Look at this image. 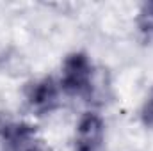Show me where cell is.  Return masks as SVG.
Segmentation results:
<instances>
[{"label":"cell","instance_id":"cell-5","mask_svg":"<svg viewBox=\"0 0 153 151\" xmlns=\"http://www.w3.org/2000/svg\"><path fill=\"white\" fill-rule=\"evenodd\" d=\"M135 27L144 39L148 41L153 39V2L141 4L137 16H135Z\"/></svg>","mask_w":153,"mask_h":151},{"label":"cell","instance_id":"cell-6","mask_svg":"<svg viewBox=\"0 0 153 151\" xmlns=\"http://www.w3.org/2000/svg\"><path fill=\"white\" fill-rule=\"evenodd\" d=\"M139 121L144 128H150L153 130V85L148 89L143 103H141V109H139Z\"/></svg>","mask_w":153,"mask_h":151},{"label":"cell","instance_id":"cell-3","mask_svg":"<svg viewBox=\"0 0 153 151\" xmlns=\"http://www.w3.org/2000/svg\"><path fill=\"white\" fill-rule=\"evenodd\" d=\"M0 141L4 151H46L36 126L25 121L4 123L0 128Z\"/></svg>","mask_w":153,"mask_h":151},{"label":"cell","instance_id":"cell-4","mask_svg":"<svg viewBox=\"0 0 153 151\" xmlns=\"http://www.w3.org/2000/svg\"><path fill=\"white\" fill-rule=\"evenodd\" d=\"M105 144V121L96 112H84L75 124L73 151H102Z\"/></svg>","mask_w":153,"mask_h":151},{"label":"cell","instance_id":"cell-2","mask_svg":"<svg viewBox=\"0 0 153 151\" xmlns=\"http://www.w3.org/2000/svg\"><path fill=\"white\" fill-rule=\"evenodd\" d=\"M61 85L52 76L30 80L23 89V98L29 110L36 115H48L61 105Z\"/></svg>","mask_w":153,"mask_h":151},{"label":"cell","instance_id":"cell-1","mask_svg":"<svg viewBox=\"0 0 153 151\" xmlns=\"http://www.w3.org/2000/svg\"><path fill=\"white\" fill-rule=\"evenodd\" d=\"M61 89L70 96H89L94 89V64L85 52H71L61 66Z\"/></svg>","mask_w":153,"mask_h":151}]
</instances>
